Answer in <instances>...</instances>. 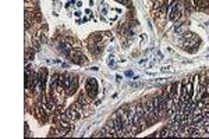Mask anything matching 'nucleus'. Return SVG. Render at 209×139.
<instances>
[{
	"label": "nucleus",
	"instance_id": "obj_1",
	"mask_svg": "<svg viewBox=\"0 0 209 139\" xmlns=\"http://www.w3.org/2000/svg\"><path fill=\"white\" fill-rule=\"evenodd\" d=\"M128 117H130V121L140 129V131H141V129H145V128H146V121H145V118L142 117L141 114L137 113L135 104L131 106V109L128 110Z\"/></svg>",
	"mask_w": 209,
	"mask_h": 139
},
{
	"label": "nucleus",
	"instance_id": "obj_2",
	"mask_svg": "<svg viewBox=\"0 0 209 139\" xmlns=\"http://www.w3.org/2000/svg\"><path fill=\"white\" fill-rule=\"evenodd\" d=\"M112 120H113V123H114V128H116V136L117 138H124V136L127 135V132H126V128H124V124H123L121 118L119 117L117 111L112 115Z\"/></svg>",
	"mask_w": 209,
	"mask_h": 139
},
{
	"label": "nucleus",
	"instance_id": "obj_3",
	"mask_svg": "<svg viewBox=\"0 0 209 139\" xmlns=\"http://www.w3.org/2000/svg\"><path fill=\"white\" fill-rule=\"evenodd\" d=\"M85 89H87V93L89 95V97L95 99L96 95H98V82L95 78H88L87 82H85Z\"/></svg>",
	"mask_w": 209,
	"mask_h": 139
},
{
	"label": "nucleus",
	"instance_id": "obj_4",
	"mask_svg": "<svg viewBox=\"0 0 209 139\" xmlns=\"http://www.w3.org/2000/svg\"><path fill=\"white\" fill-rule=\"evenodd\" d=\"M167 15H169V20L170 21H179L180 18H181V15H183V10H181V7H180V4H172L170 6V10H169V13H167Z\"/></svg>",
	"mask_w": 209,
	"mask_h": 139
},
{
	"label": "nucleus",
	"instance_id": "obj_5",
	"mask_svg": "<svg viewBox=\"0 0 209 139\" xmlns=\"http://www.w3.org/2000/svg\"><path fill=\"white\" fill-rule=\"evenodd\" d=\"M105 131H106L109 138L116 136V128H114V123H113L112 118H110V121H108V124H106V127H105Z\"/></svg>",
	"mask_w": 209,
	"mask_h": 139
},
{
	"label": "nucleus",
	"instance_id": "obj_6",
	"mask_svg": "<svg viewBox=\"0 0 209 139\" xmlns=\"http://www.w3.org/2000/svg\"><path fill=\"white\" fill-rule=\"evenodd\" d=\"M46 79H47V70H46V68H42L41 71H39V86H41L42 92L45 91Z\"/></svg>",
	"mask_w": 209,
	"mask_h": 139
},
{
	"label": "nucleus",
	"instance_id": "obj_7",
	"mask_svg": "<svg viewBox=\"0 0 209 139\" xmlns=\"http://www.w3.org/2000/svg\"><path fill=\"white\" fill-rule=\"evenodd\" d=\"M46 113H47L46 109H45V107H42L41 104L36 106V109H35V115H36V118L41 120V121H46V118H47L46 117Z\"/></svg>",
	"mask_w": 209,
	"mask_h": 139
},
{
	"label": "nucleus",
	"instance_id": "obj_8",
	"mask_svg": "<svg viewBox=\"0 0 209 139\" xmlns=\"http://www.w3.org/2000/svg\"><path fill=\"white\" fill-rule=\"evenodd\" d=\"M59 75L60 74H53V77L50 79V92L52 95L55 92H57V85H59Z\"/></svg>",
	"mask_w": 209,
	"mask_h": 139
},
{
	"label": "nucleus",
	"instance_id": "obj_9",
	"mask_svg": "<svg viewBox=\"0 0 209 139\" xmlns=\"http://www.w3.org/2000/svg\"><path fill=\"white\" fill-rule=\"evenodd\" d=\"M187 29H188V25H187L185 22H177V24L174 25V32H176L177 35L184 34Z\"/></svg>",
	"mask_w": 209,
	"mask_h": 139
},
{
	"label": "nucleus",
	"instance_id": "obj_10",
	"mask_svg": "<svg viewBox=\"0 0 209 139\" xmlns=\"http://www.w3.org/2000/svg\"><path fill=\"white\" fill-rule=\"evenodd\" d=\"M77 88H78V78L75 77L74 81L71 82V85L67 88V95H74V92L77 91Z\"/></svg>",
	"mask_w": 209,
	"mask_h": 139
},
{
	"label": "nucleus",
	"instance_id": "obj_11",
	"mask_svg": "<svg viewBox=\"0 0 209 139\" xmlns=\"http://www.w3.org/2000/svg\"><path fill=\"white\" fill-rule=\"evenodd\" d=\"M194 3L198 6L199 10H206L209 7V0H194Z\"/></svg>",
	"mask_w": 209,
	"mask_h": 139
},
{
	"label": "nucleus",
	"instance_id": "obj_12",
	"mask_svg": "<svg viewBox=\"0 0 209 139\" xmlns=\"http://www.w3.org/2000/svg\"><path fill=\"white\" fill-rule=\"evenodd\" d=\"M181 39H185V40H191V39H197V36H195L194 32H190V31H185L184 34L180 35Z\"/></svg>",
	"mask_w": 209,
	"mask_h": 139
},
{
	"label": "nucleus",
	"instance_id": "obj_13",
	"mask_svg": "<svg viewBox=\"0 0 209 139\" xmlns=\"http://www.w3.org/2000/svg\"><path fill=\"white\" fill-rule=\"evenodd\" d=\"M74 78L75 77H73V75H66V79H64V89H67L70 85H71V82L74 81Z\"/></svg>",
	"mask_w": 209,
	"mask_h": 139
},
{
	"label": "nucleus",
	"instance_id": "obj_14",
	"mask_svg": "<svg viewBox=\"0 0 209 139\" xmlns=\"http://www.w3.org/2000/svg\"><path fill=\"white\" fill-rule=\"evenodd\" d=\"M163 4H164V0H155V3H153V10L158 11L159 8L163 6Z\"/></svg>",
	"mask_w": 209,
	"mask_h": 139
},
{
	"label": "nucleus",
	"instance_id": "obj_15",
	"mask_svg": "<svg viewBox=\"0 0 209 139\" xmlns=\"http://www.w3.org/2000/svg\"><path fill=\"white\" fill-rule=\"evenodd\" d=\"M77 102L79 103V104H82V106L87 104V100H85V96H84V93H81V95L78 96V100H77Z\"/></svg>",
	"mask_w": 209,
	"mask_h": 139
},
{
	"label": "nucleus",
	"instance_id": "obj_16",
	"mask_svg": "<svg viewBox=\"0 0 209 139\" xmlns=\"http://www.w3.org/2000/svg\"><path fill=\"white\" fill-rule=\"evenodd\" d=\"M130 86H131V88H138V86H142V82H130Z\"/></svg>",
	"mask_w": 209,
	"mask_h": 139
},
{
	"label": "nucleus",
	"instance_id": "obj_17",
	"mask_svg": "<svg viewBox=\"0 0 209 139\" xmlns=\"http://www.w3.org/2000/svg\"><path fill=\"white\" fill-rule=\"evenodd\" d=\"M85 13H87V14L89 15V17H92V10H91V8H87V10H85Z\"/></svg>",
	"mask_w": 209,
	"mask_h": 139
},
{
	"label": "nucleus",
	"instance_id": "obj_18",
	"mask_svg": "<svg viewBox=\"0 0 209 139\" xmlns=\"http://www.w3.org/2000/svg\"><path fill=\"white\" fill-rule=\"evenodd\" d=\"M126 75H127V77H132L134 74H132V71H127V73H126Z\"/></svg>",
	"mask_w": 209,
	"mask_h": 139
},
{
	"label": "nucleus",
	"instance_id": "obj_19",
	"mask_svg": "<svg viewBox=\"0 0 209 139\" xmlns=\"http://www.w3.org/2000/svg\"><path fill=\"white\" fill-rule=\"evenodd\" d=\"M116 81L120 82V81H121V75H116Z\"/></svg>",
	"mask_w": 209,
	"mask_h": 139
},
{
	"label": "nucleus",
	"instance_id": "obj_20",
	"mask_svg": "<svg viewBox=\"0 0 209 139\" xmlns=\"http://www.w3.org/2000/svg\"><path fill=\"white\" fill-rule=\"evenodd\" d=\"M205 131H206V132H209V125H205Z\"/></svg>",
	"mask_w": 209,
	"mask_h": 139
}]
</instances>
